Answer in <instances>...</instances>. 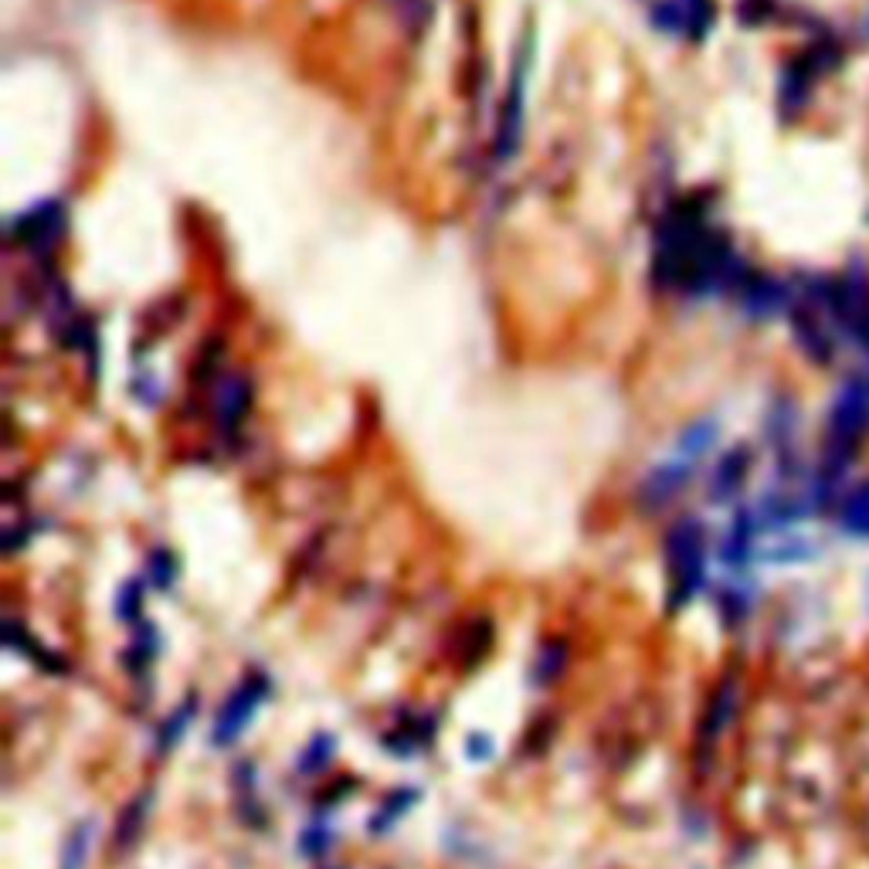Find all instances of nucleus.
I'll return each mask as SVG.
<instances>
[{
    "label": "nucleus",
    "instance_id": "nucleus-1",
    "mask_svg": "<svg viewBox=\"0 0 869 869\" xmlns=\"http://www.w3.org/2000/svg\"><path fill=\"white\" fill-rule=\"evenodd\" d=\"M666 561H669V605L682 608L693 598L703 577V533L697 520H679L666 537Z\"/></svg>",
    "mask_w": 869,
    "mask_h": 869
},
{
    "label": "nucleus",
    "instance_id": "nucleus-2",
    "mask_svg": "<svg viewBox=\"0 0 869 869\" xmlns=\"http://www.w3.org/2000/svg\"><path fill=\"white\" fill-rule=\"evenodd\" d=\"M265 700V679L262 676H248L235 686V693L224 700V707L218 710L214 717V727H211V741L214 744H232L242 730L252 723L258 703Z\"/></svg>",
    "mask_w": 869,
    "mask_h": 869
},
{
    "label": "nucleus",
    "instance_id": "nucleus-3",
    "mask_svg": "<svg viewBox=\"0 0 869 869\" xmlns=\"http://www.w3.org/2000/svg\"><path fill=\"white\" fill-rule=\"evenodd\" d=\"M686 476H690V463L679 459V455H672L669 463L656 466V469L643 479V486H638V502H643L646 510H663L666 502L682 489Z\"/></svg>",
    "mask_w": 869,
    "mask_h": 869
},
{
    "label": "nucleus",
    "instance_id": "nucleus-4",
    "mask_svg": "<svg viewBox=\"0 0 869 869\" xmlns=\"http://www.w3.org/2000/svg\"><path fill=\"white\" fill-rule=\"evenodd\" d=\"M245 407H248V384H245V378H239V374L224 378L218 384V391H214V418H218V425L224 432L239 428Z\"/></svg>",
    "mask_w": 869,
    "mask_h": 869
},
{
    "label": "nucleus",
    "instance_id": "nucleus-5",
    "mask_svg": "<svg viewBox=\"0 0 869 869\" xmlns=\"http://www.w3.org/2000/svg\"><path fill=\"white\" fill-rule=\"evenodd\" d=\"M88 846H93V826H75V829H72V836L65 839V849H62V866H59V869H85Z\"/></svg>",
    "mask_w": 869,
    "mask_h": 869
},
{
    "label": "nucleus",
    "instance_id": "nucleus-6",
    "mask_svg": "<svg viewBox=\"0 0 869 869\" xmlns=\"http://www.w3.org/2000/svg\"><path fill=\"white\" fill-rule=\"evenodd\" d=\"M191 717H194V697L180 703V707L167 717V723L160 727V748H163V751H170V748L180 741V734H184V727L191 723Z\"/></svg>",
    "mask_w": 869,
    "mask_h": 869
},
{
    "label": "nucleus",
    "instance_id": "nucleus-7",
    "mask_svg": "<svg viewBox=\"0 0 869 869\" xmlns=\"http://www.w3.org/2000/svg\"><path fill=\"white\" fill-rule=\"evenodd\" d=\"M330 757H333V738H330V734H319V738H312V744H309L306 754L299 757V771H303V774L319 771V767H327Z\"/></svg>",
    "mask_w": 869,
    "mask_h": 869
},
{
    "label": "nucleus",
    "instance_id": "nucleus-8",
    "mask_svg": "<svg viewBox=\"0 0 869 869\" xmlns=\"http://www.w3.org/2000/svg\"><path fill=\"white\" fill-rule=\"evenodd\" d=\"M741 473H744V455H727L723 466H720V473H717V479H713V492H717V499L738 486Z\"/></svg>",
    "mask_w": 869,
    "mask_h": 869
},
{
    "label": "nucleus",
    "instance_id": "nucleus-9",
    "mask_svg": "<svg viewBox=\"0 0 869 869\" xmlns=\"http://www.w3.org/2000/svg\"><path fill=\"white\" fill-rule=\"evenodd\" d=\"M561 669H564V646H558V643L543 646V649H540V659H537V679H540V682H551Z\"/></svg>",
    "mask_w": 869,
    "mask_h": 869
},
{
    "label": "nucleus",
    "instance_id": "nucleus-10",
    "mask_svg": "<svg viewBox=\"0 0 869 869\" xmlns=\"http://www.w3.org/2000/svg\"><path fill=\"white\" fill-rule=\"evenodd\" d=\"M144 812H147V798H144L140 805L133 802V805L123 812V822H119V829H116V842H119V846H129L133 836L140 833V818H144Z\"/></svg>",
    "mask_w": 869,
    "mask_h": 869
},
{
    "label": "nucleus",
    "instance_id": "nucleus-11",
    "mask_svg": "<svg viewBox=\"0 0 869 869\" xmlns=\"http://www.w3.org/2000/svg\"><path fill=\"white\" fill-rule=\"evenodd\" d=\"M173 571H177V564H173V558H170L167 551H157V554L150 558V577H153V584L167 587V584L173 581Z\"/></svg>",
    "mask_w": 869,
    "mask_h": 869
},
{
    "label": "nucleus",
    "instance_id": "nucleus-12",
    "mask_svg": "<svg viewBox=\"0 0 869 869\" xmlns=\"http://www.w3.org/2000/svg\"><path fill=\"white\" fill-rule=\"evenodd\" d=\"M411 795H415V792H398V795L384 805V812L374 815V829L388 826V818H398V815L404 812V805H411Z\"/></svg>",
    "mask_w": 869,
    "mask_h": 869
},
{
    "label": "nucleus",
    "instance_id": "nucleus-13",
    "mask_svg": "<svg viewBox=\"0 0 869 869\" xmlns=\"http://www.w3.org/2000/svg\"><path fill=\"white\" fill-rule=\"evenodd\" d=\"M133 602L140 605V587H136V584H126L123 594H119V615H123V618H133L136 612H140V608H133Z\"/></svg>",
    "mask_w": 869,
    "mask_h": 869
},
{
    "label": "nucleus",
    "instance_id": "nucleus-14",
    "mask_svg": "<svg viewBox=\"0 0 869 869\" xmlns=\"http://www.w3.org/2000/svg\"><path fill=\"white\" fill-rule=\"evenodd\" d=\"M466 751H469V757H476V761H486V757H492V741H489V738H483V734H473V738H469V744H466Z\"/></svg>",
    "mask_w": 869,
    "mask_h": 869
},
{
    "label": "nucleus",
    "instance_id": "nucleus-15",
    "mask_svg": "<svg viewBox=\"0 0 869 869\" xmlns=\"http://www.w3.org/2000/svg\"><path fill=\"white\" fill-rule=\"evenodd\" d=\"M723 703H727V697H720V700H717V710H723ZM720 720H723V713H717V717H713V723H717V727H720Z\"/></svg>",
    "mask_w": 869,
    "mask_h": 869
}]
</instances>
